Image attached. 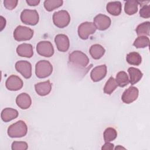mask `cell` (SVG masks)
I'll return each mask as SVG.
<instances>
[{
    "instance_id": "obj_34",
    "label": "cell",
    "mask_w": 150,
    "mask_h": 150,
    "mask_svg": "<svg viewBox=\"0 0 150 150\" xmlns=\"http://www.w3.org/2000/svg\"><path fill=\"white\" fill-rule=\"evenodd\" d=\"M26 2L30 6H36L40 3L39 0H26Z\"/></svg>"
},
{
    "instance_id": "obj_14",
    "label": "cell",
    "mask_w": 150,
    "mask_h": 150,
    "mask_svg": "<svg viewBox=\"0 0 150 150\" xmlns=\"http://www.w3.org/2000/svg\"><path fill=\"white\" fill-rule=\"evenodd\" d=\"M107 74V66L105 64L98 66L91 71L90 76L94 82H97L104 79Z\"/></svg>"
},
{
    "instance_id": "obj_9",
    "label": "cell",
    "mask_w": 150,
    "mask_h": 150,
    "mask_svg": "<svg viewBox=\"0 0 150 150\" xmlns=\"http://www.w3.org/2000/svg\"><path fill=\"white\" fill-rule=\"evenodd\" d=\"M15 69L25 79H29L32 76V65L26 60H20L16 63Z\"/></svg>"
},
{
    "instance_id": "obj_2",
    "label": "cell",
    "mask_w": 150,
    "mask_h": 150,
    "mask_svg": "<svg viewBox=\"0 0 150 150\" xmlns=\"http://www.w3.org/2000/svg\"><path fill=\"white\" fill-rule=\"evenodd\" d=\"M69 60L73 65L79 67L84 68L89 63L88 56L80 50H74L69 56Z\"/></svg>"
},
{
    "instance_id": "obj_10",
    "label": "cell",
    "mask_w": 150,
    "mask_h": 150,
    "mask_svg": "<svg viewBox=\"0 0 150 150\" xmlns=\"http://www.w3.org/2000/svg\"><path fill=\"white\" fill-rule=\"evenodd\" d=\"M111 19L103 14H98L94 18V25L96 29L100 30H105L111 25Z\"/></svg>"
},
{
    "instance_id": "obj_18",
    "label": "cell",
    "mask_w": 150,
    "mask_h": 150,
    "mask_svg": "<svg viewBox=\"0 0 150 150\" xmlns=\"http://www.w3.org/2000/svg\"><path fill=\"white\" fill-rule=\"evenodd\" d=\"M18 115V112L16 110L11 108H6L4 109L1 112V118L5 122H9L15 118Z\"/></svg>"
},
{
    "instance_id": "obj_17",
    "label": "cell",
    "mask_w": 150,
    "mask_h": 150,
    "mask_svg": "<svg viewBox=\"0 0 150 150\" xmlns=\"http://www.w3.org/2000/svg\"><path fill=\"white\" fill-rule=\"evenodd\" d=\"M16 53L19 56L30 58L33 54V47L29 43L21 44L16 48Z\"/></svg>"
},
{
    "instance_id": "obj_27",
    "label": "cell",
    "mask_w": 150,
    "mask_h": 150,
    "mask_svg": "<svg viewBox=\"0 0 150 150\" xmlns=\"http://www.w3.org/2000/svg\"><path fill=\"white\" fill-rule=\"evenodd\" d=\"M63 2L62 0H46L44 2V6L47 11L50 12L61 6Z\"/></svg>"
},
{
    "instance_id": "obj_7",
    "label": "cell",
    "mask_w": 150,
    "mask_h": 150,
    "mask_svg": "<svg viewBox=\"0 0 150 150\" xmlns=\"http://www.w3.org/2000/svg\"><path fill=\"white\" fill-rule=\"evenodd\" d=\"M96 28L94 23L91 22H85L81 23L78 28V35L79 37L83 39H87L89 36L95 33Z\"/></svg>"
},
{
    "instance_id": "obj_6",
    "label": "cell",
    "mask_w": 150,
    "mask_h": 150,
    "mask_svg": "<svg viewBox=\"0 0 150 150\" xmlns=\"http://www.w3.org/2000/svg\"><path fill=\"white\" fill-rule=\"evenodd\" d=\"M39 14L36 10L24 9L21 14V21L26 25H36L39 22Z\"/></svg>"
},
{
    "instance_id": "obj_13",
    "label": "cell",
    "mask_w": 150,
    "mask_h": 150,
    "mask_svg": "<svg viewBox=\"0 0 150 150\" xmlns=\"http://www.w3.org/2000/svg\"><path fill=\"white\" fill-rule=\"evenodd\" d=\"M23 81L21 78L15 75L10 76L5 83L6 87L11 91H17L23 87Z\"/></svg>"
},
{
    "instance_id": "obj_29",
    "label": "cell",
    "mask_w": 150,
    "mask_h": 150,
    "mask_svg": "<svg viewBox=\"0 0 150 150\" xmlns=\"http://www.w3.org/2000/svg\"><path fill=\"white\" fill-rule=\"evenodd\" d=\"M149 45V39L147 36H138L134 41L133 45L137 48H144Z\"/></svg>"
},
{
    "instance_id": "obj_21",
    "label": "cell",
    "mask_w": 150,
    "mask_h": 150,
    "mask_svg": "<svg viewBox=\"0 0 150 150\" xmlns=\"http://www.w3.org/2000/svg\"><path fill=\"white\" fill-rule=\"evenodd\" d=\"M129 75V83L131 85H134L138 83L142 77V73L138 69L131 67L128 69Z\"/></svg>"
},
{
    "instance_id": "obj_32",
    "label": "cell",
    "mask_w": 150,
    "mask_h": 150,
    "mask_svg": "<svg viewBox=\"0 0 150 150\" xmlns=\"http://www.w3.org/2000/svg\"><path fill=\"white\" fill-rule=\"evenodd\" d=\"M18 1L17 0H5L4 1V6L9 10L13 9L18 4Z\"/></svg>"
},
{
    "instance_id": "obj_26",
    "label": "cell",
    "mask_w": 150,
    "mask_h": 150,
    "mask_svg": "<svg viewBox=\"0 0 150 150\" xmlns=\"http://www.w3.org/2000/svg\"><path fill=\"white\" fill-rule=\"evenodd\" d=\"M118 84L115 79L112 77H110L106 82L104 87V92L107 94H111L117 87Z\"/></svg>"
},
{
    "instance_id": "obj_11",
    "label": "cell",
    "mask_w": 150,
    "mask_h": 150,
    "mask_svg": "<svg viewBox=\"0 0 150 150\" xmlns=\"http://www.w3.org/2000/svg\"><path fill=\"white\" fill-rule=\"evenodd\" d=\"M138 93L139 91L137 87L131 86L124 91L121 100L125 104H130L137 100L138 97Z\"/></svg>"
},
{
    "instance_id": "obj_15",
    "label": "cell",
    "mask_w": 150,
    "mask_h": 150,
    "mask_svg": "<svg viewBox=\"0 0 150 150\" xmlns=\"http://www.w3.org/2000/svg\"><path fill=\"white\" fill-rule=\"evenodd\" d=\"M35 91L40 96H45L49 94L52 90V84L49 80L36 83L35 85Z\"/></svg>"
},
{
    "instance_id": "obj_25",
    "label": "cell",
    "mask_w": 150,
    "mask_h": 150,
    "mask_svg": "<svg viewBox=\"0 0 150 150\" xmlns=\"http://www.w3.org/2000/svg\"><path fill=\"white\" fill-rule=\"evenodd\" d=\"M135 30L138 36H149L150 31V22L148 21L139 24Z\"/></svg>"
},
{
    "instance_id": "obj_19",
    "label": "cell",
    "mask_w": 150,
    "mask_h": 150,
    "mask_svg": "<svg viewBox=\"0 0 150 150\" xmlns=\"http://www.w3.org/2000/svg\"><path fill=\"white\" fill-rule=\"evenodd\" d=\"M121 4L119 1L110 2L107 4V11L111 15L114 16H118L121 12Z\"/></svg>"
},
{
    "instance_id": "obj_28",
    "label": "cell",
    "mask_w": 150,
    "mask_h": 150,
    "mask_svg": "<svg viewBox=\"0 0 150 150\" xmlns=\"http://www.w3.org/2000/svg\"><path fill=\"white\" fill-rule=\"evenodd\" d=\"M103 136L104 141L105 142H109L114 140L117 138V132L114 128L109 127L105 129Z\"/></svg>"
},
{
    "instance_id": "obj_12",
    "label": "cell",
    "mask_w": 150,
    "mask_h": 150,
    "mask_svg": "<svg viewBox=\"0 0 150 150\" xmlns=\"http://www.w3.org/2000/svg\"><path fill=\"white\" fill-rule=\"evenodd\" d=\"M54 42L59 51L65 52L68 50L70 46V41L67 35L64 34L57 35L54 38Z\"/></svg>"
},
{
    "instance_id": "obj_35",
    "label": "cell",
    "mask_w": 150,
    "mask_h": 150,
    "mask_svg": "<svg viewBox=\"0 0 150 150\" xmlns=\"http://www.w3.org/2000/svg\"><path fill=\"white\" fill-rule=\"evenodd\" d=\"M0 26H1V31H2L4 28L5 27V25H6V20L2 16H0Z\"/></svg>"
},
{
    "instance_id": "obj_20",
    "label": "cell",
    "mask_w": 150,
    "mask_h": 150,
    "mask_svg": "<svg viewBox=\"0 0 150 150\" xmlns=\"http://www.w3.org/2000/svg\"><path fill=\"white\" fill-rule=\"evenodd\" d=\"M90 54L94 59H100L105 53L104 48L100 45L95 44L92 45L89 50Z\"/></svg>"
},
{
    "instance_id": "obj_3",
    "label": "cell",
    "mask_w": 150,
    "mask_h": 150,
    "mask_svg": "<svg viewBox=\"0 0 150 150\" xmlns=\"http://www.w3.org/2000/svg\"><path fill=\"white\" fill-rule=\"evenodd\" d=\"M52 71L53 66L47 60H40L36 64L35 74L38 78H46L52 74Z\"/></svg>"
},
{
    "instance_id": "obj_23",
    "label": "cell",
    "mask_w": 150,
    "mask_h": 150,
    "mask_svg": "<svg viewBox=\"0 0 150 150\" xmlns=\"http://www.w3.org/2000/svg\"><path fill=\"white\" fill-rule=\"evenodd\" d=\"M127 62L131 65L138 66L141 63L142 58L141 55L135 52L129 53L126 57Z\"/></svg>"
},
{
    "instance_id": "obj_16",
    "label": "cell",
    "mask_w": 150,
    "mask_h": 150,
    "mask_svg": "<svg viewBox=\"0 0 150 150\" xmlns=\"http://www.w3.org/2000/svg\"><path fill=\"white\" fill-rule=\"evenodd\" d=\"M16 103L19 108L25 110L30 106L32 104V100L29 95L23 93L17 96L16 98Z\"/></svg>"
},
{
    "instance_id": "obj_36",
    "label": "cell",
    "mask_w": 150,
    "mask_h": 150,
    "mask_svg": "<svg viewBox=\"0 0 150 150\" xmlns=\"http://www.w3.org/2000/svg\"><path fill=\"white\" fill-rule=\"evenodd\" d=\"M125 149V148L122 147V146H120V145H118V146H117V147L115 148V149Z\"/></svg>"
},
{
    "instance_id": "obj_30",
    "label": "cell",
    "mask_w": 150,
    "mask_h": 150,
    "mask_svg": "<svg viewBox=\"0 0 150 150\" xmlns=\"http://www.w3.org/2000/svg\"><path fill=\"white\" fill-rule=\"evenodd\" d=\"M28 148V144L23 141H14L12 144V150H26Z\"/></svg>"
},
{
    "instance_id": "obj_4",
    "label": "cell",
    "mask_w": 150,
    "mask_h": 150,
    "mask_svg": "<svg viewBox=\"0 0 150 150\" xmlns=\"http://www.w3.org/2000/svg\"><path fill=\"white\" fill-rule=\"evenodd\" d=\"M53 21L55 26L59 28H63L69 24L70 16L67 11L61 10L53 13Z\"/></svg>"
},
{
    "instance_id": "obj_33",
    "label": "cell",
    "mask_w": 150,
    "mask_h": 150,
    "mask_svg": "<svg viewBox=\"0 0 150 150\" xmlns=\"http://www.w3.org/2000/svg\"><path fill=\"white\" fill-rule=\"evenodd\" d=\"M114 149V144L109 142H105V144L102 146V150H111Z\"/></svg>"
},
{
    "instance_id": "obj_5",
    "label": "cell",
    "mask_w": 150,
    "mask_h": 150,
    "mask_svg": "<svg viewBox=\"0 0 150 150\" xmlns=\"http://www.w3.org/2000/svg\"><path fill=\"white\" fill-rule=\"evenodd\" d=\"M33 35V30L26 26L19 25L16 27L13 32V38L17 41L29 40Z\"/></svg>"
},
{
    "instance_id": "obj_24",
    "label": "cell",
    "mask_w": 150,
    "mask_h": 150,
    "mask_svg": "<svg viewBox=\"0 0 150 150\" xmlns=\"http://www.w3.org/2000/svg\"><path fill=\"white\" fill-rule=\"evenodd\" d=\"M115 81L118 86L124 87L127 86L129 83V79L126 72L124 71H119L116 76Z\"/></svg>"
},
{
    "instance_id": "obj_8",
    "label": "cell",
    "mask_w": 150,
    "mask_h": 150,
    "mask_svg": "<svg viewBox=\"0 0 150 150\" xmlns=\"http://www.w3.org/2000/svg\"><path fill=\"white\" fill-rule=\"evenodd\" d=\"M36 51L40 56L50 57L54 53V48L49 41H40L36 46Z\"/></svg>"
},
{
    "instance_id": "obj_31",
    "label": "cell",
    "mask_w": 150,
    "mask_h": 150,
    "mask_svg": "<svg viewBox=\"0 0 150 150\" xmlns=\"http://www.w3.org/2000/svg\"><path fill=\"white\" fill-rule=\"evenodd\" d=\"M139 15L144 18H149L150 17V6L147 5L142 6L139 11Z\"/></svg>"
},
{
    "instance_id": "obj_1",
    "label": "cell",
    "mask_w": 150,
    "mask_h": 150,
    "mask_svg": "<svg viewBox=\"0 0 150 150\" xmlns=\"http://www.w3.org/2000/svg\"><path fill=\"white\" fill-rule=\"evenodd\" d=\"M28 132L26 123L22 120L11 125L8 128V135L11 138H21L25 136Z\"/></svg>"
},
{
    "instance_id": "obj_22",
    "label": "cell",
    "mask_w": 150,
    "mask_h": 150,
    "mask_svg": "<svg viewBox=\"0 0 150 150\" xmlns=\"http://www.w3.org/2000/svg\"><path fill=\"white\" fill-rule=\"evenodd\" d=\"M138 1L134 0L127 1L124 5V11L128 15L135 14L138 11Z\"/></svg>"
}]
</instances>
